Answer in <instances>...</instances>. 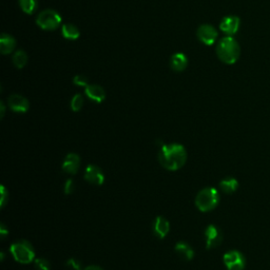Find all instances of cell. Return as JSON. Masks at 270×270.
Wrapping results in <instances>:
<instances>
[{"instance_id": "17", "label": "cell", "mask_w": 270, "mask_h": 270, "mask_svg": "<svg viewBox=\"0 0 270 270\" xmlns=\"http://www.w3.org/2000/svg\"><path fill=\"white\" fill-rule=\"evenodd\" d=\"M175 251L181 256L183 260L190 261L193 259L194 256V250L192 247L187 244L185 242H179L177 245H175Z\"/></svg>"}, {"instance_id": "25", "label": "cell", "mask_w": 270, "mask_h": 270, "mask_svg": "<svg viewBox=\"0 0 270 270\" xmlns=\"http://www.w3.org/2000/svg\"><path fill=\"white\" fill-rule=\"evenodd\" d=\"M66 267L71 270H83L82 263L74 258H71L66 261Z\"/></svg>"}, {"instance_id": "29", "label": "cell", "mask_w": 270, "mask_h": 270, "mask_svg": "<svg viewBox=\"0 0 270 270\" xmlns=\"http://www.w3.org/2000/svg\"><path fill=\"white\" fill-rule=\"evenodd\" d=\"M84 270H104V269L97 265H90V266L86 267Z\"/></svg>"}, {"instance_id": "28", "label": "cell", "mask_w": 270, "mask_h": 270, "mask_svg": "<svg viewBox=\"0 0 270 270\" xmlns=\"http://www.w3.org/2000/svg\"><path fill=\"white\" fill-rule=\"evenodd\" d=\"M8 232H9V230L6 228V226L4 224H2V227H0V235H2V238L4 239L6 235H8Z\"/></svg>"}, {"instance_id": "3", "label": "cell", "mask_w": 270, "mask_h": 270, "mask_svg": "<svg viewBox=\"0 0 270 270\" xmlns=\"http://www.w3.org/2000/svg\"><path fill=\"white\" fill-rule=\"evenodd\" d=\"M220 201V193L215 188L209 187L200 190L195 198V205L196 207L203 211L207 212L213 210L218 206Z\"/></svg>"}, {"instance_id": "16", "label": "cell", "mask_w": 270, "mask_h": 270, "mask_svg": "<svg viewBox=\"0 0 270 270\" xmlns=\"http://www.w3.org/2000/svg\"><path fill=\"white\" fill-rule=\"evenodd\" d=\"M188 65V58L184 53H175L170 59L171 69L175 72L184 71Z\"/></svg>"}, {"instance_id": "24", "label": "cell", "mask_w": 270, "mask_h": 270, "mask_svg": "<svg viewBox=\"0 0 270 270\" xmlns=\"http://www.w3.org/2000/svg\"><path fill=\"white\" fill-rule=\"evenodd\" d=\"M73 84L78 87L86 88L87 86H89V80L85 75H75L73 77Z\"/></svg>"}, {"instance_id": "7", "label": "cell", "mask_w": 270, "mask_h": 270, "mask_svg": "<svg viewBox=\"0 0 270 270\" xmlns=\"http://www.w3.org/2000/svg\"><path fill=\"white\" fill-rule=\"evenodd\" d=\"M196 36L201 44L206 46H212L217 43L219 32L211 24H201L198 26L196 31Z\"/></svg>"}, {"instance_id": "27", "label": "cell", "mask_w": 270, "mask_h": 270, "mask_svg": "<svg viewBox=\"0 0 270 270\" xmlns=\"http://www.w3.org/2000/svg\"><path fill=\"white\" fill-rule=\"evenodd\" d=\"M0 189H2V198H0V205H2V207L4 208L6 205V203L9 200V192L7 191V189L5 188V186L0 187Z\"/></svg>"}, {"instance_id": "10", "label": "cell", "mask_w": 270, "mask_h": 270, "mask_svg": "<svg viewBox=\"0 0 270 270\" xmlns=\"http://www.w3.org/2000/svg\"><path fill=\"white\" fill-rule=\"evenodd\" d=\"M8 105L12 111L17 113H25L30 108L29 100L20 94H12L8 99Z\"/></svg>"}, {"instance_id": "19", "label": "cell", "mask_w": 270, "mask_h": 270, "mask_svg": "<svg viewBox=\"0 0 270 270\" xmlns=\"http://www.w3.org/2000/svg\"><path fill=\"white\" fill-rule=\"evenodd\" d=\"M220 188L225 193L230 194L238 190L239 182L234 178H226L220 182Z\"/></svg>"}, {"instance_id": "23", "label": "cell", "mask_w": 270, "mask_h": 270, "mask_svg": "<svg viewBox=\"0 0 270 270\" xmlns=\"http://www.w3.org/2000/svg\"><path fill=\"white\" fill-rule=\"evenodd\" d=\"M35 268L37 270H50L51 269V264L47 259L40 258L35 260Z\"/></svg>"}, {"instance_id": "20", "label": "cell", "mask_w": 270, "mask_h": 270, "mask_svg": "<svg viewBox=\"0 0 270 270\" xmlns=\"http://www.w3.org/2000/svg\"><path fill=\"white\" fill-rule=\"evenodd\" d=\"M12 61L17 69H23L28 63V55L23 50H17L12 57Z\"/></svg>"}, {"instance_id": "8", "label": "cell", "mask_w": 270, "mask_h": 270, "mask_svg": "<svg viewBox=\"0 0 270 270\" xmlns=\"http://www.w3.org/2000/svg\"><path fill=\"white\" fill-rule=\"evenodd\" d=\"M205 237H206V247L208 249L220 246L223 241V233L221 231V229L215 225H209L206 228Z\"/></svg>"}, {"instance_id": "1", "label": "cell", "mask_w": 270, "mask_h": 270, "mask_svg": "<svg viewBox=\"0 0 270 270\" xmlns=\"http://www.w3.org/2000/svg\"><path fill=\"white\" fill-rule=\"evenodd\" d=\"M158 160L159 164L167 170H179L186 164L187 151L181 144L161 145L158 152Z\"/></svg>"}, {"instance_id": "14", "label": "cell", "mask_w": 270, "mask_h": 270, "mask_svg": "<svg viewBox=\"0 0 270 270\" xmlns=\"http://www.w3.org/2000/svg\"><path fill=\"white\" fill-rule=\"evenodd\" d=\"M85 93L89 99L95 103H103L106 99V91L98 85H89L85 88Z\"/></svg>"}, {"instance_id": "18", "label": "cell", "mask_w": 270, "mask_h": 270, "mask_svg": "<svg viewBox=\"0 0 270 270\" xmlns=\"http://www.w3.org/2000/svg\"><path fill=\"white\" fill-rule=\"evenodd\" d=\"M62 36L68 40H76L80 36V32L76 25L72 23H65L61 28Z\"/></svg>"}, {"instance_id": "26", "label": "cell", "mask_w": 270, "mask_h": 270, "mask_svg": "<svg viewBox=\"0 0 270 270\" xmlns=\"http://www.w3.org/2000/svg\"><path fill=\"white\" fill-rule=\"evenodd\" d=\"M75 189V184L73 182V180H68L64 184V193L65 194H71Z\"/></svg>"}, {"instance_id": "13", "label": "cell", "mask_w": 270, "mask_h": 270, "mask_svg": "<svg viewBox=\"0 0 270 270\" xmlns=\"http://www.w3.org/2000/svg\"><path fill=\"white\" fill-rule=\"evenodd\" d=\"M80 167V157L76 153H69L62 163V170L71 175L76 174Z\"/></svg>"}, {"instance_id": "21", "label": "cell", "mask_w": 270, "mask_h": 270, "mask_svg": "<svg viewBox=\"0 0 270 270\" xmlns=\"http://www.w3.org/2000/svg\"><path fill=\"white\" fill-rule=\"evenodd\" d=\"M18 4L21 11L28 15L34 14L38 8L37 0H18Z\"/></svg>"}, {"instance_id": "22", "label": "cell", "mask_w": 270, "mask_h": 270, "mask_svg": "<svg viewBox=\"0 0 270 270\" xmlns=\"http://www.w3.org/2000/svg\"><path fill=\"white\" fill-rule=\"evenodd\" d=\"M84 103H85V99H84L82 94H76V95H74L73 98L71 99V109L74 112L80 111L83 109Z\"/></svg>"}, {"instance_id": "9", "label": "cell", "mask_w": 270, "mask_h": 270, "mask_svg": "<svg viewBox=\"0 0 270 270\" xmlns=\"http://www.w3.org/2000/svg\"><path fill=\"white\" fill-rule=\"evenodd\" d=\"M241 19L235 15H229L222 19L220 23V30L227 36H233L240 30Z\"/></svg>"}, {"instance_id": "6", "label": "cell", "mask_w": 270, "mask_h": 270, "mask_svg": "<svg viewBox=\"0 0 270 270\" xmlns=\"http://www.w3.org/2000/svg\"><path fill=\"white\" fill-rule=\"evenodd\" d=\"M224 264L228 270H244L245 256L238 250H230L224 254Z\"/></svg>"}, {"instance_id": "4", "label": "cell", "mask_w": 270, "mask_h": 270, "mask_svg": "<svg viewBox=\"0 0 270 270\" xmlns=\"http://www.w3.org/2000/svg\"><path fill=\"white\" fill-rule=\"evenodd\" d=\"M10 250L13 258L21 264H30L34 261L35 250L31 243L28 241L20 240L13 243Z\"/></svg>"}, {"instance_id": "2", "label": "cell", "mask_w": 270, "mask_h": 270, "mask_svg": "<svg viewBox=\"0 0 270 270\" xmlns=\"http://www.w3.org/2000/svg\"><path fill=\"white\" fill-rule=\"evenodd\" d=\"M217 55L219 59L226 64L235 63L241 55L239 43L232 36L222 38L217 46Z\"/></svg>"}, {"instance_id": "5", "label": "cell", "mask_w": 270, "mask_h": 270, "mask_svg": "<svg viewBox=\"0 0 270 270\" xmlns=\"http://www.w3.org/2000/svg\"><path fill=\"white\" fill-rule=\"evenodd\" d=\"M36 23L40 29L45 31H54L61 24V16L58 12L52 9H47L39 13L36 18Z\"/></svg>"}, {"instance_id": "15", "label": "cell", "mask_w": 270, "mask_h": 270, "mask_svg": "<svg viewBox=\"0 0 270 270\" xmlns=\"http://www.w3.org/2000/svg\"><path fill=\"white\" fill-rule=\"evenodd\" d=\"M16 48V39L11 36L10 34L3 33L2 38H0V52L4 55H8L11 54Z\"/></svg>"}, {"instance_id": "11", "label": "cell", "mask_w": 270, "mask_h": 270, "mask_svg": "<svg viewBox=\"0 0 270 270\" xmlns=\"http://www.w3.org/2000/svg\"><path fill=\"white\" fill-rule=\"evenodd\" d=\"M85 180L90 184L100 186L105 182V175L103 170L96 165H88L85 171Z\"/></svg>"}, {"instance_id": "30", "label": "cell", "mask_w": 270, "mask_h": 270, "mask_svg": "<svg viewBox=\"0 0 270 270\" xmlns=\"http://www.w3.org/2000/svg\"><path fill=\"white\" fill-rule=\"evenodd\" d=\"M0 107H2V117H4V115H5V111H6V107H5L4 102L0 103Z\"/></svg>"}, {"instance_id": "12", "label": "cell", "mask_w": 270, "mask_h": 270, "mask_svg": "<svg viewBox=\"0 0 270 270\" xmlns=\"http://www.w3.org/2000/svg\"><path fill=\"white\" fill-rule=\"evenodd\" d=\"M152 230L156 238L164 239L170 231V223L164 217H157L152 224Z\"/></svg>"}]
</instances>
